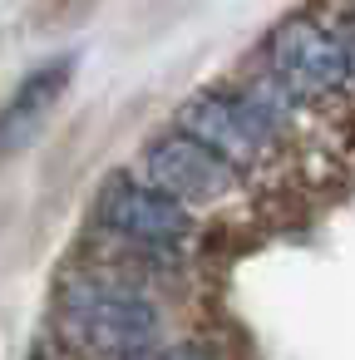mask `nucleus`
<instances>
[{
  "mask_svg": "<svg viewBox=\"0 0 355 360\" xmlns=\"http://www.w3.org/2000/svg\"><path fill=\"white\" fill-rule=\"evenodd\" d=\"M60 335L84 360H138L163 340V306L143 281L119 271H84L60 286Z\"/></svg>",
  "mask_w": 355,
  "mask_h": 360,
  "instance_id": "f257e3e1",
  "label": "nucleus"
},
{
  "mask_svg": "<svg viewBox=\"0 0 355 360\" xmlns=\"http://www.w3.org/2000/svg\"><path fill=\"white\" fill-rule=\"evenodd\" d=\"M178 129L207 143L217 158H227L242 178H281L291 168V143L271 129V119L237 89H198L178 109Z\"/></svg>",
  "mask_w": 355,
  "mask_h": 360,
  "instance_id": "f03ea898",
  "label": "nucleus"
},
{
  "mask_svg": "<svg viewBox=\"0 0 355 360\" xmlns=\"http://www.w3.org/2000/svg\"><path fill=\"white\" fill-rule=\"evenodd\" d=\"M134 173L148 188L168 193L193 217H227V212H247V202H252L247 178L183 129H168V134L148 139Z\"/></svg>",
  "mask_w": 355,
  "mask_h": 360,
  "instance_id": "7ed1b4c3",
  "label": "nucleus"
},
{
  "mask_svg": "<svg viewBox=\"0 0 355 360\" xmlns=\"http://www.w3.org/2000/svg\"><path fill=\"white\" fill-rule=\"evenodd\" d=\"M94 217L114 237V247L134 252L138 262H158V266L183 262L198 242V217L178 207L168 193L148 188L138 173H114L94 198Z\"/></svg>",
  "mask_w": 355,
  "mask_h": 360,
  "instance_id": "20e7f679",
  "label": "nucleus"
},
{
  "mask_svg": "<svg viewBox=\"0 0 355 360\" xmlns=\"http://www.w3.org/2000/svg\"><path fill=\"white\" fill-rule=\"evenodd\" d=\"M262 70H271L281 84H291L296 94H306L321 109L350 104L345 55H340V40H335V30H330L325 15L306 11V15L281 20L266 35V45H262Z\"/></svg>",
  "mask_w": 355,
  "mask_h": 360,
  "instance_id": "39448f33",
  "label": "nucleus"
},
{
  "mask_svg": "<svg viewBox=\"0 0 355 360\" xmlns=\"http://www.w3.org/2000/svg\"><path fill=\"white\" fill-rule=\"evenodd\" d=\"M70 75H75V60H55V65H40L35 75H25V84L11 94L6 109H0V153L25 148L45 129V119L55 114L60 94L70 89Z\"/></svg>",
  "mask_w": 355,
  "mask_h": 360,
  "instance_id": "423d86ee",
  "label": "nucleus"
},
{
  "mask_svg": "<svg viewBox=\"0 0 355 360\" xmlns=\"http://www.w3.org/2000/svg\"><path fill=\"white\" fill-rule=\"evenodd\" d=\"M335 40H340V55H345V89H350V104H355V6L350 0H335V6L325 11Z\"/></svg>",
  "mask_w": 355,
  "mask_h": 360,
  "instance_id": "0eeeda50",
  "label": "nucleus"
},
{
  "mask_svg": "<svg viewBox=\"0 0 355 360\" xmlns=\"http://www.w3.org/2000/svg\"><path fill=\"white\" fill-rule=\"evenodd\" d=\"M138 360H212V350L207 345H198V340H178V345H153V350H143Z\"/></svg>",
  "mask_w": 355,
  "mask_h": 360,
  "instance_id": "6e6552de",
  "label": "nucleus"
},
{
  "mask_svg": "<svg viewBox=\"0 0 355 360\" xmlns=\"http://www.w3.org/2000/svg\"><path fill=\"white\" fill-rule=\"evenodd\" d=\"M350 6H355V0H350Z\"/></svg>",
  "mask_w": 355,
  "mask_h": 360,
  "instance_id": "1a4fd4ad",
  "label": "nucleus"
}]
</instances>
